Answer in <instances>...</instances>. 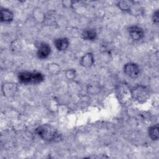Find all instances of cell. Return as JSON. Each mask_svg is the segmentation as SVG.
<instances>
[{
	"label": "cell",
	"mask_w": 159,
	"mask_h": 159,
	"mask_svg": "<svg viewBox=\"0 0 159 159\" xmlns=\"http://www.w3.org/2000/svg\"><path fill=\"white\" fill-rule=\"evenodd\" d=\"M13 19V14L8 9L1 8V20L2 22H8Z\"/></svg>",
	"instance_id": "obj_9"
},
{
	"label": "cell",
	"mask_w": 159,
	"mask_h": 159,
	"mask_svg": "<svg viewBox=\"0 0 159 159\" xmlns=\"http://www.w3.org/2000/svg\"><path fill=\"white\" fill-rule=\"evenodd\" d=\"M158 14H159V12L157 10L153 13V16H152V20H153V22L156 24H158Z\"/></svg>",
	"instance_id": "obj_15"
},
{
	"label": "cell",
	"mask_w": 159,
	"mask_h": 159,
	"mask_svg": "<svg viewBox=\"0 0 159 159\" xmlns=\"http://www.w3.org/2000/svg\"><path fill=\"white\" fill-rule=\"evenodd\" d=\"M37 55L39 58L43 59L48 57L51 52V48L48 44L45 42H40L37 45Z\"/></svg>",
	"instance_id": "obj_5"
},
{
	"label": "cell",
	"mask_w": 159,
	"mask_h": 159,
	"mask_svg": "<svg viewBox=\"0 0 159 159\" xmlns=\"http://www.w3.org/2000/svg\"><path fill=\"white\" fill-rule=\"evenodd\" d=\"M150 89L145 86L139 85L130 90L132 97L140 102H145L150 96Z\"/></svg>",
	"instance_id": "obj_3"
},
{
	"label": "cell",
	"mask_w": 159,
	"mask_h": 159,
	"mask_svg": "<svg viewBox=\"0 0 159 159\" xmlns=\"http://www.w3.org/2000/svg\"><path fill=\"white\" fill-rule=\"evenodd\" d=\"M148 134L150 138L153 140H157L158 139V124H157L151 126L148 129Z\"/></svg>",
	"instance_id": "obj_12"
},
{
	"label": "cell",
	"mask_w": 159,
	"mask_h": 159,
	"mask_svg": "<svg viewBox=\"0 0 159 159\" xmlns=\"http://www.w3.org/2000/svg\"><path fill=\"white\" fill-rule=\"evenodd\" d=\"M76 72L73 69H69L66 71V76L69 80H72L75 77Z\"/></svg>",
	"instance_id": "obj_14"
},
{
	"label": "cell",
	"mask_w": 159,
	"mask_h": 159,
	"mask_svg": "<svg viewBox=\"0 0 159 159\" xmlns=\"http://www.w3.org/2000/svg\"><path fill=\"white\" fill-rule=\"evenodd\" d=\"M18 79L24 84H37L43 81L44 76L40 72L24 71L19 73Z\"/></svg>",
	"instance_id": "obj_2"
},
{
	"label": "cell",
	"mask_w": 159,
	"mask_h": 159,
	"mask_svg": "<svg viewBox=\"0 0 159 159\" xmlns=\"http://www.w3.org/2000/svg\"><path fill=\"white\" fill-rule=\"evenodd\" d=\"M56 48L59 51L65 50L69 45V40L66 38H59L54 41Z\"/></svg>",
	"instance_id": "obj_7"
},
{
	"label": "cell",
	"mask_w": 159,
	"mask_h": 159,
	"mask_svg": "<svg viewBox=\"0 0 159 159\" xmlns=\"http://www.w3.org/2000/svg\"><path fill=\"white\" fill-rule=\"evenodd\" d=\"M124 72L127 76L135 79L139 76L140 68L137 64L129 62L124 65Z\"/></svg>",
	"instance_id": "obj_4"
},
{
	"label": "cell",
	"mask_w": 159,
	"mask_h": 159,
	"mask_svg": "<svg viewBox=\"0 0 159 159\" xmlns=\"http://www.w3.org/2000/svg\"><path fill=\"white\" fill-rule=\"evenodd\" d=\"M94 62V56L91 53H88L84 55L81 58L80 61L81 65L86 68H88L91 66Z\"/></svg>",
	"instance_id": "obj_8"
},
{
	"label": "cell",
	"mask_w": 159,
	"mask_h": 159,
	"mask_svg": "<svg viewBox=\"0 0 159 159\" xmlns=\"http://www.w3.org/2000/svg\"><path fill=\"white\" fill-rule=\"evenodd\" d=\"M82 37L84 40H94L96 39L97 33L94 29H85L82 33Z\"/></svg>",
	"instance_id": "obj_10"
},
{
	"label": "cell",
	"mask_w": 159,
	"mask_h": 159,
	"mask_svg": "<svg viewBox=\"0 0 159 159\" xmlns=\"http://www.w3.org/2000/svg\"><path fill=\"white\" fill-rule=\"evenodd\" d=\"M48 70L49 72H51L52 73H57L60 71V67L57 64L55 63H51L49 64L48 66Z\"/></svg>",
	"instance_id": "obj_13"
},
{
	"label": "cell",
	"mask_w": 159,
	"mask_h": 159,
	"mask_svg": "<svg viewBox=\"0 0 159 159\" xmlns=\"http://www.w3.org/2000/svg\"><path fill=\"white\" fill-rule=\"evenodd\" d=\"M35 132L40 138L47 142L58 141L61 138L57 130L50 124L40 125L35 129Z\"/></svg>",
	"instance_id": "obj_1"
},
{
	"label": "cell",
	"mask_w": 159,
	"mask_h": 159,
	"mask_svg": "<svg viewBox=\"0 0 159 159\" xmlns=\"http://www.w3.org/2000/svg\"><path fill=\"white\" fill-rule=\"evenodd\" d=\"M134 3V2L133 1H120L117 2V6L122 11L129 12L130 11H131Z\"/></svg>",
	"instance_id": "obj_11"
},
{
	"label": "cell",
	"mask_w": 159,
	"mask_h": 159,
	"mask_svg": "<svg viewBox=\"0 0 159 159\" xmlns=\"http://www.w3.org/2000/svg\"><path fill=\"white\" fill-rule=\"evenodd\" d=\"M128 32L131 39L135 41L141 40L144 36L143 29L137 25H132L129 27Z\"/></svg>",
	"instance_id": "obj_6"
}]
</instances>
